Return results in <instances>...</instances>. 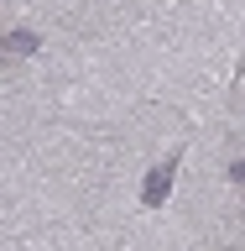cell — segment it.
Returning <instances> with one entry per match:
<instances>
[{"label": "cell", "instance_id": "6da1fadb", "mask_svg": "<svg viewBox=\"0 0 245 251\" xmlns=\"http://www.w3.org/2000/svg\"><path fill=\"white\" fill-rule=\"evenodd\" d=\"M178 157H183V152H172L167 162H156V168L146 173V183H141V204H146V209H162V204H167V194H172V173H178Z\"/></svg>", "mask_w": 245, "mask_h": 251}, {"label": "cell", "instance_id": "7a4b0ae2", "mask_svg": "<svg viewBox=\"0 0 245 251\" xmlns=\"http://www.w3.org/2000/svg\"><path fill=\"white\" fill-rule=\"evenodd\" d=\"M5 52H11V58H26V52H37V47H42V37H37V31H26V26H16V31H5Z\"/></svg>", "mask_w": 245, "mask_h": 251}, {"label": "cell", "instance_id": "3957f363", "mask_svg": "<svg viewBox=\"0 0 245 251\" xmlns=\"http://www.w3.org/2000/svg\"><path fill=\"white\" fill-rule=\"evenodd\" d=\"M230 178H235V183H245V162H230Z\"/></svg>", "mask_w": 245, "mask_h": 251}]
</instances>
